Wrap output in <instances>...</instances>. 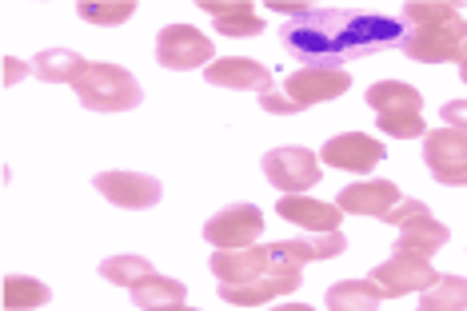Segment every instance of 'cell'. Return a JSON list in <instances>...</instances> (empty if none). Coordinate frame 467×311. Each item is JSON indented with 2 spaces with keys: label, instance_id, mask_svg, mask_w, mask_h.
<instances>
[{
  "label": "cell",
  "instance_id": "6da1fadb",
  "mask_svg": "<svg viewBox=\"0 0 467 311\" xmlns=\"http://www.w3.org/2000/svg\"><path fill=\"white\" fill-rule=\"evenodd\" d=\"M280 40L304 68H344L348 60L368 57L376 48L403 45V25L379 13L352 8H316L307 20H292L280 28Z\"/></svg>",
  "mask_w": 467,
  "mask_h": 311
},
{
  "label": "cell",
  "instance_id": "7a4b0ae2",
  "mask_svg": "<svg viewBox=\"0 0 467 311\" xmlns=\"http://www.w3.org/2000/svg\"><path fill=\"white\" fill-rule=\"evenodd\" d=\"M72 92L80 96V104L88 112H132L144 100L140 80L120 64H100L88 60L80 68V77L72 80Z\"/></svg>",
  "mask_w": 467,
  "mask_h": 311
},
{
  "label": "cell",
  "instance_id": "3957f363",
  "mask_svg": "<svg viewBox=\"0 0 467 311\" xmlns=\"http://www.w3.org/2000/svg\"><path fill=\"white\" fill-rule=\"evenodd\" d=\"M379 223H396L400 228V240L391 244V248H396L391 255H423V260H431V255L451 240L448 223L435 220L423 200H400Z\"/></svg>",
  "mask_w": 467,
  "mask_h": 311
},
{
  "label": "cell",
  "instance_id": "277c9868",
  "mask_svg": "<svg viewBox=\"0 0 467 311\" xmlns=\"http://www.w3.org/2000/svg\"><path fill=\"white\" fill-rule=\"evenodd\" d=\"M264 176H268L272 188H280V196H304L312 184H320L324 164L316 152L288 144V148H272L264 156Z\"/></svg>",
  "mask_w": 467,
  "mask_h": 311
},
{
  "label": "cell",
  "instance_id": "5b68a950",
  "mask_svg": "<svg viewBox=\"0 0 467 311\" xmlns=\"http://www.w3.org/2000/svg\"><path fill=\"white\" fill-rule=\"evenodd\" d=\"M216 48L200 28L192 25H164L156 36V64L168 72H188V68H208Z\"/></svg>",
  "mask_w": 467,
  "mask_h": 311
},
{
  "label": "cell",
  "instance_id": "8992f818",
  "mask_svg": "<svg viewBox=\"0 0 467 311\" xmlns=\"http://www.w3.org/2000/svg\"><path fill=\"white\" fill-rule=\"evenodd\" d=\"M428 171L448 188H467V132L463 128H435L423 136Z\"/></svg>",
  "mask_w": 467,
  "mask_h": 311
},
{
  "label": "cell",
  "instance_id": "52a82bcc",
  "mask_svg": "<svg viewBox=\"0 0 467 311\" xmlns=\"http://www.w3.org/2000/svg\"><path fill=\"white\" fill-rule=\"evenodd\" d=\"M260 232H264V212L256 203H228V208H220L216 216L204 223V240L216 252L252 248Z\"/></svg>",
  "mask_w": 467,
  "mask_h": 311
},
{
  "label": "cell",
  "instance_id": "ba28073f",
  "mask_svg": "<svg viewBox=\"0 0 467 311\" xmlns=\"http://www.w3.org/2000/svg\"><path fill=\"white\" fill-rule=\"evenodd\" d=\"M300 284H304L300 264L275 260V267H272L268 275H260V280H248V284H216V292L232 307H260V304H272V299H280V295H292Z\"/></svg>",
  "mask_w": 467,
  "mask_h": 311
},
{
  "label": "cell",
  "instance_id": "9c48e42d",
  "mask_svg": "<svg viewBox=\"0 0 467 311\" xmlns=\"http://www.w3.org/2000/svg\"><path fill=\"white\" fill-rule=\"evenodd\" d=\"M368 280L384 292V299H400L411 292H428L443 275L435 272L431 260H423V255H391V260H384L379 267H371Z\"/></svg>",
  "mask_w": 467,
  "mask_h": 311
},
{
  "label": "cell",
  "instance_id": "30bf717a",
  "mask_svg": "<svg viewBox=\"0 0 467 311\" xmlns=\"http://www.w3.org/2000/svg\"><path fill=\"white\" fill-rule=\"evenodd\" d=\"M463 45H467V20H451V25H435V28H408L400 48L408 60L448 64V60H463Z\"/></svg>",
  "mask_w": 467,
  "mask_h": 311
},
{
  "label": "cell",
  "instance_id": "8fae6325",
  "mask_svg": "<svg viewBox=\"0 0 467 311\" xmlns=\"http://www.w3.org/2000/svg\"><path fill=\"white\" fill-rule=\"evenodd\" d=\"M97 192L116 208H132V212H144V208H156L164 196V184L148 171H100L97 180Z\"/></svg>",
  "mask_w": 467,
  "mask_h": 311
},
{
  "label": "cell",
  "instance_id": "7c38bea8",
  "mask_svg": "<svg viewBox=\"0 0 467 311\" xmlns=\"http://www.w3.org/2000/svg\"><path fill=\"white\" fill-rule=\"evenodd\" d=\"M352 88V77L348 68H300L284 80V96L296 104V109H312V104H324V100H336Z\"/></svg>",
  "mask_w": 467,
  "mask_h": 311
},
{
  "label": "cell",
  "instance_id": "4fadbf2b",
  "mask_svg": "<svg viewBox=\"0 0 467 311\" xmlns=\"http://www.w3.org/2000/svg\"><path fill=\"white\" fill-rule=\"evenodd\" d=\"M388 156V148L376 140V136H364V132H344V136H332L324 148H320V164L327 168H344V171H356V176H368L379 160Z\"/></svg>",
  "mask_w": 467,
  "mask_h": 311
},
{
  "label": "cell",
  "instance_id": "5bb4252c",
  "mask_svg": "<svg viewBox=\"0 0 467 311\" xmlns=\"http://www.w3.org/2000/svg\"><path fill=\"white\" fill-rule=\"evenodd\" d=\"M212 275L220 284H248V280H260L275 267V252L272 244H252V248H236V252H212Z\"/></svg>",
  "mask_w": 467,
  "mask_h": 311
},
{
  "label": "cell",
  "instance_id": "9a60e30c",
  "mask_svg": "<svg viewBox=\"0 0 467 311\" xmlns=\"http://www.w3.org/2000/svg\"><path fill=\"white\" fill-rule=\"evenodd\" d=\"M400 203V188L391 180H359V184H344V192L336 196V208L348 216H371L384 220L391 208Z\"/></svg>",
  "mask_w": 467,
  "mask_h": 311
},
{
  "label": "cell",
  "instance_id": "2e32d148",
  "mask_svg": "<svg viewBox=\"0 0 467 311\" xmlns=\"http://www.w3.org/2000/svg\"><path fill=\"white\" fill-rule=\"evenodd\" d=\"M204 80L216 84V88H232V92H272V72L256 60H244V57H224V60H212L204 68Z\"/></svg>",
  "mask_w": 467,
  "mask_h": 311
},
{
  "label": "cell",
  "instance_id": "e0dca14e",
  "mask_svg": "<svg viewBox=\"0 0 467 311\" xmlns=\"http://www.w3.org/2000/svg\"><path fill=\"white\" fill-rule=\"evenodd\" d=\"M348 240L339 232H312V235H300V240H280L272 244L275 260L284 264H312V260H336V255H344Z\"/></svg>",
  "mask_w": 467,
  "mask_h": 311
},
{
  "label": "cell",
  "instance_id": "ac0fdd59",
  "mask_svg": "<svg viewBox=\"0 0 467 311\" xmlns=\"http://www.w3.org/2000/svg\"><path fill=\"white\" fill-rule=\"evenodd\" d=\"M275 212H280L288 223H300L307 232H339V220H344L336 203H320V200H307V196H280Z\"/></svg>",
  "mask_w": 467,
  "mask_h": 311
},
{
  "label": "cell",
  "instance_id": "d6986e66",
  "mask_svg": "<svg viewBox=\"0 0 467 311\" xmlns=\"http://www.w3.org/2000/svg\"><path fill=\"white\" fill-rule=\"evenodd\" d=\"M368 104L376 109V116H420L423 112L420 88H411L403 80H376L368 88Z\"/></svg>",
  "mask_w": 467,
  "mask_h": 311
},
{
  "label": "cell",
  "instance_id": "ffe728a7",
  "mask_svg": "<svg viewBox=\"0 0 467 311\" xmlns=\"http://www.w3.org/2000/svg\"><path fill=\"white\" fill-rule=\"evenodd\" d=\"M204 8L208 16H216V28L224 32V36H260L264 32V20L256 16V8L248 5V0H204Z\"/></svg>",
  "mask_w": 467,
  "mask_h": 311
},
{
  "label": "cell",
  "instance_id": "44dd1931",
  "mask_svg": "<svg viewBox=\"0 0 467 311\" xmlns=\"http://www.w3.org/2000/svg\"><path fill=\"white\" fill-rule=\"evenodd\" d=\"M84 64L88 60L77 57L72 48H45L33 57V77H40L45 84H72L80 77Z\"/></svg>",
  "mask_w": 467,
  "mask_h": 311
},
{
  "label": "cell",
  "instance_id": "7402d4cb",
  "mask_svg": "<svg viewBox=\"0 0 467 311\" xmlns=\"http://www.w3.org/2000/svg\"><path fill=\"white\" fill-rule=\"evenodd\" d=\"M384 292L371 280H344L327 287V311H376Z\"/></svg>",
  "mask_w": 467,
  "mask_h": 311
},
{
  "label": "cell",
  "instance_id": "603a6c76",
  "mask_svg": "<svg viewBox=\"0 0 467 311\" xmlns=\"http://www.w3.org/2000/svg\"><path fill=\"white\" fill-rule=\"evenodd\" d=\"M132 304L144 307V311H156V307H168V304H184V284L172 280V275L156 272L152 280L132 287Z\"/></svg>",
  "mask_w": 467,
  "mask_h": 311
},
{
  "label": "cell",
  "instance_id": "cb8c5ba5",
  "mask_svg": "<svg viewBox=\"0 0 467 311\" xmlns=\"http://www.w3.org/2000/svg\"><path fill=\"white\" fill-rule=\"evenodd\" d=\"M156 275V267L144 260V255H109V260L100 264V280H109L116 287H132L136 284H144V280H152Z\"/></svg>",
  "mask_w": 467,
  "mask_h": 311
},
{
  "label": "cell",
  "instance_id": "d4e9b609",
  "mask_svg": "<svg viewBox=\"0 0 467 311\" xmlns=\"http://www.w3.org/2000/svg\"><path fill=\"white\" fill-rule=\"evenodd\" d=\"M0 299H5L8 311H33V307H45L52 299V292H48V284L33 280V275H8Z\"/></svg>",
  "mask_w": 467,
  "mask_h": 311
},
{
  "label": "cell",
  "instance_id": "484cf974",
  "mask_svg": "<svg viewBox=\"0 0 467 311\" xmlns=\"http://www.w3.org/2000/svg\"><path fill=\"white\" fill-rule=\"evenodd\" d=\"M420 311H467V280L463 275H443L420 299Z\"/></svg>",
  "mask_w": 467,
  "mask_h": 311
},
{
  "label": "cell",
  "instance_id": "4316f807",
  "mask_svg": "<svg viewBox=\"0 0 467 311\" xmlns=\"http://www.w3.org/2000/svg\"><path fill=\"white\" fill-rule=\"evenodd\" d=\"M77 13H80V20H92V25L112 28V25L132 20L136 5H132V0H84V5H77Z\"/></svg>",
  "mask_w": 467,
  "mask_h": 311
},
{
  "label": "cell",
  "instance_id": "83f0119b",
  "mask_svg": "<svg viewBox=\"0 0 467 311\" xmlns=\"http://www.w3.org/2000/svg\"><path fill=\"white\" fill-rule=\"evenodd\" d=\"M403 20H408V28H435V25H451V20H460V8L440 5V0H416V5L403 8Z\"/></svg>",
  "mask_w": 467,
  "mask_h": 311
},
{
  "label": "cell",
  "instance_id": "f1b7e54d",
  "mask_svg": "<svg viewBox=\"0 0 467 311\" xmlns=\"http://www.w3.org/2000/svg\"><path fill=\"white\" fill-rule=\"evenodd\" d=\"M379 132L391 136V140H416V136H428V124L423 116H376Z\"/></svg>",
  "mask_w": 467,
  "mask_h": 311
},
{
  "label": "cell",
  "instance_id": "f546056e",
  "mask_svg": "<svg viewBox=\"0 0 467 311\" xmlns=\"http://www.w3.org/2000/svg\"><path fill=\"white\" fill-rule=\"evenodd\" d=\"M260 109L268 112V116H296V112H300L284 92H264L260 96Z\"/></svg>",
  "mask_w": 467,
  "mask_h": 311
},
{
  "label": "cell",
  "instance_id": "4dcf8cb0",
  "mask_svg": "<svg viewBox=\"0 0 467 311\" xmlns=\"http://www.w3.org/2000/svg\"><path fill=\"white\" fill-rule=\"evenodd\" d=\"M440 120H448V128H463L467 132V100H451L440 109Z\"/></svg>",
  "mask_w": 467,
  "mask_h": 311
},
{
  "label": "cell",
  "instance_id": "1f68e13d",
  "mask_svg": "<svg viewBox=\"0 0 467 311\" xmlns=\"http://www.w3.org/2000/svg\"><path fill=\"white\" fill-rule=\"evenodd\" d=\"M268 8H272V13H280V16H288V20H307L316 13L312 5H284V0H272Z\"/></svg>",
  "mask_w": 467,
  "mask_h": 311
},
{
  "label": "cell",
  "instance_id": "d6a6232c",
  "mask_svg": "<svg viewBox=\"0 0 467 311\" xmlns=\"http://www.w3.org/2000/svg\"><path fill=\"white\" fill-rule=\"evenodd\" d=\"M20 72H25V68H20L16 60H5V80H8V84H13V80L20 77Z\"/></svg>",
  "mask_w": 467,
  "mask_h": 311
},
{
  "label": "cell",
  "instance_id": "836d02e7",
  "mask_svg": "<svg viewBox=\"0 0 467 311\" xmlns=\"http://www.w3.org/2000/svg\"><path fill=\"white\" fill-rule=\"evenodd\" d=\"M272 311H316V307H307V304H284V307H272Z\"/></svg>",
  "mask_w": 467,
  "mask_h": 311
},
{
  "label": "cell",
  "instance_id": "e575fe53",
  "mask_svg": "<svg viewBox=\"0 0 467 311\" xmlns=\"http://www.w3.org/2000/svg\"><path fill=\"white\" fill-rule=\"evenodd\" d=\"M156 311H196V307H188V304H168V307H156Z\"/></svg>",
  "mask_w": 467,
  "mask_h": 311
},
{
  "label": "cell",
  "instance_id": "d590c367",
  "mask_svg": "<svg viewBox=\"0 0 467 311\" xmlns=\"http://www.w3.org/2000/svg\"><path fill=\"white\" fill-rule=\"evenodd\" d=\"M460 77H463V84H467V64H460Z\"/></svg>",
  "mask_w": 467,
  "mask_h": 311
},
{
  "label": "cell",
  "instance_id": "8d00e7d4",
  "mask_svg": "<svg viewBox=\"0 0 467 311\" xmlns=\"http://www.w3.org/2000/svg\"><path fill=\"white\" fill-rule=\"evenodd\" d=\"M460 64H467V45H463V60H460Z\"/></svg>",
  "mask_w": 467,
  "mask_h": 311
}]
</instances>
